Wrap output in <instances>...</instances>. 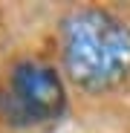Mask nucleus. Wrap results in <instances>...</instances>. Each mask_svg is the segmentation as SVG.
<instances>
[{
	"instance_id": "1",
	"label": "nucleus",
	"mask_w": 130,
	"mask_h": 133,
	"mask_svg": "<svg viewBox=\"0 0 130 133\" xmlns=\"http://www.w3.org/2000/svg\"><path fill=\"white\" fill-rule=\"evenodd\" d=\"M64 66L87 90L119 84L130 72V26L110 12L78 9L61 23Z\"/></svg>"
},
{
	"instance_id": "2",
	"label": "nucleus",
	"mask_w": 130,
	"mask_h": 133,
	"mask_svg": "<svg viewBox=\"0 0 130 133\" xmlns=\"http://www.w3.org/2000/svg\"><path fill=\"white\" fill-rule=\"evenodd\" d=\"M6 119L20 127L55 122L67 107V87L55 66L43 61H17L3 93Z\"/></svg>"
}]
</instances>
